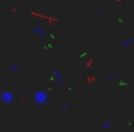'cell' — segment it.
I'll return each instance as SVG.
<instances>
[{"mask_svg": "<svg viewBox=\"0 0 134 132\" xmlns=\"http://www.w3.org/2000/svg\"><path fill=\"white\" fill-rule=\"evenodd\" d=\"M108 79H109V80H115V79H116V77H113V75H111V77H109Z\"/></svg>", "mask_w": 134, "mask_h": 132, "instance_id": "9c48e42d", "label": "cell"}, {"mask_svg": "<svg viewBox=\"0 0 134 132\" xmlns=\"http://www.w3.org/2000/svg\"><path fill=\"white\" fill-rule=\"evenodd\" d=\"M14 101V93L10 89H1L0 91V102L9 105Z\"/></svg>", "mask_w": 134, "mask_h": 132, "instance_id": "7a4b0ae2", "label": "cell"}, {"mask_svg": "<svg viewBox=\"0 0 134 132\" xmlns=\"http://www.w3.org/2000/svg\"><path fill=\"white\" fill-rule=\"evenodd\" d=\"M111 127H112V123H109V122H105V123H103V126H102L103 130H109Z\"/></svg>", "mask_w": 134, "mask_h": 132, "instance_id": "8992f818", "label": "cell"}, {"mask_svg": "<svg viewBox=\"0 0 134 132\" xmlns=\"http://www.w3.org/2000/svg\"><path fill=\"white\" fill-rule=\"evenodd\" d=\"M61 110H64V111H65V110H68V105H66V104H64V105L61 106Z\"/></svg>", "mask_w": 134, "mask_h": 132, "instance_id": "ba28073f", "label": "cell"}, {"mask_svg": "<svg viewBox=\"0 0 134 132\" xmlns=\"http://www.w3.org/2000/svg\"><path fill=\"white\" fill-rule=\"evenodd\" d=\"M134 43V39H129V40H125V42H122V47L124 48H126V47H129V45H132V44Z\"/></svg>", "mask_w": 134, "mask_h": 132, "instance_id": "5b68a950", "label": "cell"}, {"mask_svg": "<svg viewBox=\"0 0 134 132\" xmlns=\"http://www.w3.org/2000/svg\"><path fill=\"white\" fill-rule=\"evenodd\" d=\"M51 74H52L55 82L57 83V86H59V87H64V82H63V77H61V74H60L57 70H52Z\"/></svg>", "mask_w": 134, "mask_h": 132, "instance_id": "3957f363", "label": "cell"}, {"mask_svg": "<svg viewBox=\"0 0 134 132\" xmlns=\"http://www.w3.org/2000/svg\"><path fill=\"white\" fill-rule=\"evenodd\" d=\"M31 100L38 106H46L48 104V101H49V96H48L47 91H44V89H38V91H35L31 95Z\"/></svg>", "mask_w": 134, "mask_h": 132, "instance_id": "6da1fadb", "label": "cell"}, {"mask_svg": "<svg viewBox=\"0 0 134 132\" xmlns=\"http://www.w3.org/2000/svg\"><path fill=\"white\" fill-rule=\"evenodd\" d=\"M17 69H20V65H10L9 66V70H12V71H14Z\"/></svg>", "mask_w": 134, "mask_h": 132, "instance_id": "52a82bcc", "label": "cell"}, {"mask_svg": "<svg viewBox=\"0 0 134 132\" xmlns=\"http://www.w3.org/2000/svg\"><path fill=\"white\" fill-rule=\"evenodd\" d=\"M31 33H33V34H35V33H37V34H39V36H41V38H46V36H47V34L43 31V29H42L41 26H38V25L33 27Z\"/></svg>", "mask_w": 134, "mask_h": 132, "instance_id": "277c9868", "label": "cell"}]
</instances>
